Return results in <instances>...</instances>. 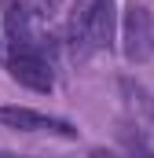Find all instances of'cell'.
<instances>
[{"label": "cell", "instance_id": "6da1fadb", "mask_svg": "<svg viewBox=\"0 0 154 158\" xmlns=\"http://www.w3.org/2000/svg\"><path fill=\"white\" fill-rule=\"evenodd\" d=\"M117 30L114 0H77L70 15V52L77 59H88L103 48H110Z\"/></svg>", "mask_w": 154, "mask_h": 158}, {"label": "cell", "instance_id": "7a4b0ae2", "mask_svg": "<svg viewBox=\"0 0 154 158\" xmlns=\"http://www.w3.org/2000/svg\"><path fill=\"white\" fill-rule=\"evenodd\" d=\"M7 74L33 88V92H51L55 88V74H51V63L48 55L40 52V44H18V48H7Z\"/></svg>", "mask_w": 154, "mask_h": 158}, {"label": "cell", "instance_id": "3957f363", "mask_svg": "<svg viewBox=\"0 0 154 158\" xmlns=\"http://www.w3.org/2000/svg\"><path fill=\"white\" fill-rule=\"evenodd\" d=\"M121 40H125V59L147 63L154 55V11L143 4H128L121 19Z\"/></svg>", "mask_w": 154, "mask_h": 158}, {"label": "cell", "instance_id": "277c9868", "mask_svg": "<svg viewBox=\"0 0 154 158\" xmlns=\"http://www.w3.org/2000/svg\"><path fill=\"white\" fill-rule=\"evenodd\" d=\"M0 125L7 129H18V132H48V136H66L74 140L77 129L66 118H55V114H44L33 107H0Z\"/></svg>", "mask_w": 154, "mask_h": 158}, {"label": "cell", "instance_id": "5b68a950", "mask_svg": "<svg viewBox=\"0 0 154 158\" xmlns=\"http://www.w3.org/2000/svg\"><path fill=\"white\" fill-rule=\"evenodd\" d=\"M4 22H7V40H11V48H18V44H37V40H33V30H30V11H26V4L7 0V4H4Z\"/></svg>", "mask_w": 154, "mask_h": 158}, {"label": "cell", "instance_id": "8992f818", "mask_svg": "<svg viewBox=\"0 0 154 158\" xmlns=\"http://www.w3.org/2000/svg\"><path fill=\"white\" fill-rule=\"evenodd\" d=\"M88 158H121V155H117V151H107V147H92Z\"/></svg>", "mask_w": 154, "mask_h": 158}, {"label": "cell", "instance_id": "52a82bcc", "mask_svg": "<svg viewBox=\"0 0 154 158\" xmlns=\"http://www.w3.org/2000/svg\"><path fill=\"white\" fill-rule=\"evenodd\" d=\"M0 158H26V155H11V151H0Z\"/></svg>", "mask_w": 154, "mask_h": 158}, {"label": "cell", "instance_id": "ba28073f", "mask_svg": "<svg viewBox=\"0 0 154 158\" xmlns=\"http://www.w3.org/2000/svg\"><path fill=\"white\" fill-rule=\"evenodd\" d=\"M151 121H154V114H151Z\"/></svg>", "mask_w": 154, "mask_h": 158}]
</instances>
